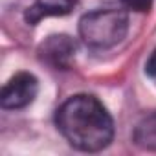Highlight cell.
Here are the masks:
<instances>
[{"instance_id": "cell-1", "label": "cell", "mask_w": 156, "mask_h": 156, "mask_svg": "<svg viewBox=\"0 0 156 156\" xmlns=\"http://www.w3.org/2000/svg\"><path fill=\"white\" fill-rule=\"evenodd\" d=\"M55 125L72 147L85 152L103 151L114 138V121L108 110L88 94H77L64 101L55 114Z\"/></svg>"}, {"instance_id": "cell-2", "label": "cell", "mask_w": 156, "mask_h": 156, "mask_svg": "<svg viewBox=\"0 0 156 156\" xmlns=\"http://www.w3.org/2000/svg\"><path fill=\"white\" fill-rule=\"evenodd\" d=\"M129 31V15L125 9L103 8L81 17L79 35L88 48L108 50L119 44Z\"/></svg>"}, {"instance_id": "cell-3", "label": "cell", "mask_w": 156, "mask_h": 156, "mask_svg": "<svg viewBox=\"0 0 156 156\" xmlns=\"http://www.w3.org/2000/svg\"><path fill=\"white\" fill-rule=\"evenodd\" d=\"M37 92H39V83L35 75L28 72L15 73L0 92V105H2V108H8V110L24 108L30 103H33V99L37 98Z\"/></svg>"}, {"instance_id": "cell-4", "label": "cell", "mask_w": 156, "mask_h": 156, "mask_svg": "<svg viewBox=\"0 0 156 156\" xmlns=\"http://www.w3.org/2000/svg\"><path fill=\"white\" fill-rule=\"evenodd\" d=\"M73 55L75 42L68 35H51L39 48V57L53 68H68Z\"/></svg>"}, {"instance_id": "cell-5", "label": "cell", "mask_w": 156, "mask_h": 156, "mask_svg": "<svg viewBox=\"0 0 156 156\" xmlns=\"http://www.w3.org/2000/svg\"><path fill=\"white\" fill-rule=\"evenodd\" d=\"M77 4V0H35L26 11L28 24H37L46 17L68 15Z\"/></svg>"}, {"instance_id": "cell-6", "label": "cell", "mask_w": 156, "mask_h": 156, "mask_svg": "<svg viewBox=\"0 0 156 156\" xmlns=\"http://www.w3.org/2000/svg\"><path fill=\"white\" fill-rule=\"evenodd\" d=\"M132 140H134V143L140 149L154 151L156 152V112L147 116V118H143L136 125Z\"/></svg>"}, {"instance_id": "cell-7", "label": "cell", "mask_w": 156, "mask_h": 156, "mask_svg": "<svg viewBox=\"0 0 156 156\" xmlns=\"http://www.w3.org/2000/svg\"><path fill=\"white\" fill-rule=\"evenodd\" d=\"M151 2L152 0H123V4L134 11H147L151 8Z\"/></svg>"}, {"instance_id": "cell-8", "label": "cell", "mask_w": 156, "mask_h": 156, "mask_svg": "<svg viewBox=\"0 0 156 156\" xmlns=\"http://www.w3.org/2000/svg\"><path fill=\"white\" fill-rule=\"evenodd\" d=\"M145 72H147V75L156 77V48L152 50L151 57H149V59H147V62H145Z\"/></svg>"}]
</instances>
